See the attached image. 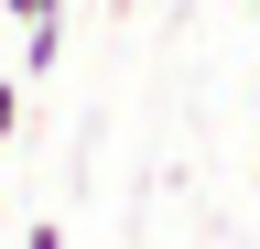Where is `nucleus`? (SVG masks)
<instances>
[{
	"mask_svg": "<svg viewBox=\"0 0 260 249\" xmlns=\"http://www.w3.org/2000/svg\"><path fill=\"white\" fill-rule=\"evenodd\" d=\"M54 54H65V11H32V22H22V65H32V76H44V65H54Z\"/></svg>",
	"mask_w": 260,
	"mask_h": 249,
	"instance_id": "nucleus-1",
	"label": "nucleus"
},
{
	"mask_svg": "<svg viewBox=\"0 0 260 249\" xmlns=\"http://www.w3.org/2000/svg\"><path fill=\"white\" fill-rule=\"evenodd\" d=\"M22 249H65V228H54V217H44V228H22Z\"/></svg>",
	"mask_w": 260,
	"mask_h": 249,
	"instance_id": "nucleus-2",
	"label": "nucleus"
},
{
	"mask_svg": "<svg viewBox=\"0 0 260 249\" xmlns=\"http://www.w3.org/2000/svg\"><path fill=\"white\" fill-rule=\"evenodd\" d=\"M0 11H11V22H32V11H65V0H0Z\"/></svg>",
	"mask_w": 260,
	"mask_h": 249,
	"instance_id": "nucleus-3",
	"label": "nucleus"
},
{
	"mask_svg": "<svg viewBox=\"0 0 260 249\" xmlns=\"http://www.w3.org/2000/svg\"><path fill=\"white\" fill-rule=\"evenodd\" d=\"M249 184H260V173H249Z\"/></svg>",
	"mask_w": 260,
	"mask_h": 249,
	"instance_id": "nucleus-4",
	"label": "nucleus"
}]
</instances>
